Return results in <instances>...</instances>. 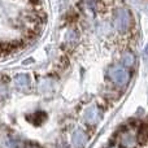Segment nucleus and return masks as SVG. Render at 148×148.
<instances>
[]
</instances>
